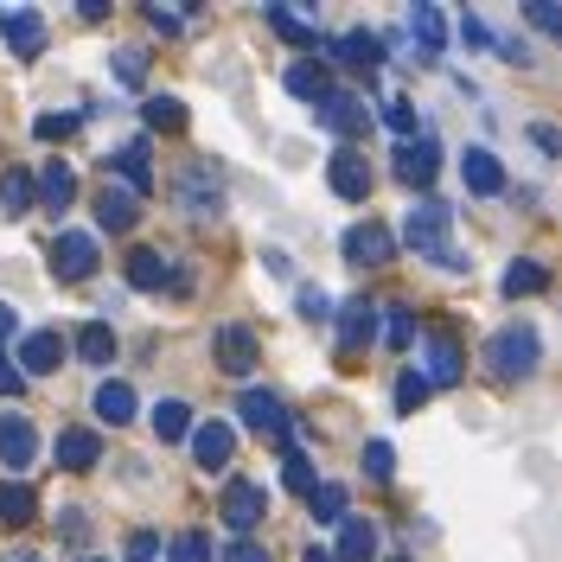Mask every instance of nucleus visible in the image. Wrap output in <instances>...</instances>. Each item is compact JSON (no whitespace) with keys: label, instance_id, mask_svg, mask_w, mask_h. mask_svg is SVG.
Wrapping results in <instances>:
<instances>
[{"label":"nucleus","instance_id":"obj_28","mask_svg":"<svg viewBox=\"0 0 562 562\" xmlns=\"http://www.w3.org/2000/svg\"><path fill=\"white\" fill-rule=\"evenodd\" d=\"M339 562H378V525L371 518H346L339 525Z\"/></svg>","mask_w":562,"mask_h":562},{"label":"nucleus","instance_id":"obj_4","mask_svg":"<svg viewBox=\"0 0 562 562\" xmlns=\"http://www.w3.org/2000/svg\"><path fill=\"white\" fill-rule=\"evenodd\" d=\"M217 512H224V525L231 530H256L262 525V512H269V486H256V480H224V492H217Z\"/></svg>","mask_w":562,"mask_h":562},{"label":"nucleus","instance_id":"obj_59","mask_svg":"<svg viewBox=\"0 0 562 562\" xmlns=\"http://www.w3.org/2000/svg\"><path fill=\"white\" fill-rule=\"evenodd\" d=\"M396 562H409V557H396Z\"/></svg>","mask_w":562,"mask_h":562},{"label":"nucleus","instance_id":"obj_5","mask_svg":"<svg viewBox=\"0 0 562 562\" xmlns=\"http://www.w3.org/2000/svg\"><path fill=\"white\" fill-rule=\"evenodd\" d=\"M390 256H396V231H390V224H371V217H364V224L346 231V262L351 269H384Z\"/></svg>","mask_w":562,"mask_h":562},{"label":"nucleus","instance_id":"obj_44","mask_svg":"<svg viewBox=\"0 0 562 562\" xmlns=\"http://www.w3.org/2000/svg\"><path fill=\"white\" fill-rule=\"evenodd\" d=\"M77 128H83V115H38V122H33L38 140H70Z\"/></svg>","mask_w":562,"mask_h":562},{"label":"nucleus","instance_id":"obj_8","mask_svg":"<svg viewBox=\"0 0 562 562\" xmlns=\"http://www.w3.org/2000/svg\"><path fill=\"white\" fill-rule=\"evenodd\" d=\"M0 38L13 45V58H38L45 52V13H33V7H0Z\"/></svg>","mask_w":562,"mask_h":562},{"label":"nucleus","instance_id":"obj_48","mask_svg":"<svg viewBox=\"0 0 562 562\" xmlns=\"http://www.w3.org/2000/svg\"><path fill=\"white\" fill-rule=\"evenodd\" d=\"M20 390H26V371H20V364L0 351V396H20Z\"/></svg>","mask_w":562,"mask_h":562},{"label":"nucleus","instance_id":"obj_53","mask_svg":"<svg viewBox=\"0 0 562 562\" xmlns=\"http://www.w3.org/2000/svg\"><path fill=\"white\" fill-rule=\"evenodd\" d=\"M115 77H122V83H140V58L135 52H115Z\"/></svg>","mask_w":562,"mask_h":562},{"label":"nucleus","instance_id":"obj_25","mask_svg":"<svg viewBox=\"0 0 562 562\" xmlns=\"http://www.w3.org/2000/svg\"><path fill=\"white\" fill-rule=\"evenodd\" d=\"M38 199V179L26 173V167H7L0 173V217H26Z\"/></svg>","mask_w":562,"mask_h":562},{"label":"nucleus","instance_id":"obj_7","mask_svg":"<svg viewBox=\"0 0 562 562\" xmlns=\"http://www.w3.org/2000/svg\"><path fill=\"white\" fill-rule=\"evenodd\" d=\"M390 173L403 179V186H416V192H428L435 173H441V147H435V140H403L396 160H390Z\"/></svg>","mask_w":562,"mask_h":562},{"label":"nucleus","instance_id":"obj_37","mask_svg":"<svg viewBox=\"0 0 562 562\" xmlns=\"http://www.w3.org/2000/svg\"><path fill=\"white\" fill-rule=\"evenodd\" d=\"M269 26H276L288 45H314V20H301V13H288V7H269Z\"/></svg>","mask_w":562,"mask_h":562},{"label":"nucleus","instance_id":"obj_55","mask_svg":"<svg viewBox=\"0 0 562 562\" xmlns=\"http://www.w3.org/2000/svg\"><path fill=\"white\" fill-rule=\"evenodd\" d=\"M13 326H20V314H13V307H7V301H0V339H7V333H13Z\"/></svg>","mask_w":562,"mask_h":562},{"label":"nucleus","instance_id":"obj_40","mask_svg":"<svg viewBox=\"0 0 562 562\" xmlns=\"http://www.w3.org/2000/svg\"><path fill=\"white\" fill-rule=\"evenodd\" d=\"M314 518L319 525H346V486H319L314 492Z\"/></svg>","mask_w":562,"mask_h":562},{"label":"nucleus","instance_id":"obj_46","mask_svg":"<svg viewBox=\"0 0 562 562\" xmlns=\"http://www.w3.org/2000/svg\"><path fill=\"white\" fill-rule=\"evenodd\" d=\"M384 122L409 140V135H416V103H409V97H403V103H384Z\"/></svg>","mask_w":562,"mask_h":562},{"label":"nucleus","instance_id":"obj_41","mask_svg":"<svg viewBox=\"0 0 562 562\" xmlns=\"http://www.w3.org/2000/svg\"><path fill=\"white\" fill-rule=\"evenodd\" d=\"M525 20L537 26V33H550L562 45V7H550V0H525Z\"/></svg>","mask_w":562,"mask_h":562},{"label":"nucleus","instance_id":"obj_56","mask_svg":"<svg viewBox=\"0 0 562 562\" xmlns=\"http://www.w3.org/2000/svg\"><path fill=\"white\" fill-rule=\"evenodd\" d=\"M0 562H38V550H13V557H0Z\"/></svg>","mask_w":562,"mask_h":562},{"label":"nucleus","instance_id":"obj_11","mask_svg":"<svg viewBox=\"0 0 562 562\" xmlns=\"http://www.w3.org/2000/svg\"><path fill=\"white\" fill-rule=\"evenodd\" d=\"M371 339H378V301L351 294L346 307H339V351H346V358H358Z\"/></svg>","mask_w":562,"mask_h":562},{"label":"nucleus","instance_id":"obj_38","mask_svg":"<svg viewBox=\"0 0 562 562\" xmlns=\"http://www.w3.org/2000/svg\"><path fill=\"white\" fill-rule=\"evenodd\" d=\"M167 557V543L154 537V530H128V543H122V562H160Z\"/></svg>","mask_w":562,"mask_h":562},{"label":"nucleus","instance_id":"obj_13","mask_svg":"<svg viewBox=\"0 0 562 562\" xmlns=\"http://www.w3.org/2000/svg\"><path fill=\"white\" fill-rule=\"evenodd\" d=\"M173 192L192 217H217V211H224V186H217V173H205V167H186V173L173 179Z\"/></svg>","mask_w":562,"mask_h":562},{"label":"nucleus","instance_id":"obj_23","mask_svg":"<svg viewBox=\"0 0 562 562\" xmlns=\"http://www.w3.org/2000/svg\"><path fill=\"white\" fill-rule=\"evenodd\" d=\"M409 33H416V52L428 58V65H435V58L448 52V20H441V13H435L428 0H422V7H409Z\"/></svg>","mask_w":562,"mask_h":562},{"label":"nucleus","instance_id":"obj_24","mask_svg":"<svg viewBox=\"0 0 562 562\" xmlns=\"http://www.w3.org/2000/svg\"><path fill=\"white\" fill-rule=\"evenodd\" d=\"M281 83H288V97H301V103H314V109L333 97V83H326V70L314 58H294V65L281 70Z\"/></svg>","mask_w":562,"mask_h":562},{"label":"nucleus","instance_id":"obj_32","mask_svg":"<svg viewBox=\"0 0 562 562\" xmlns=\"http://www.w3.org/2000/svg\"><path fill=\"white\" fill-rule=\"evenodd\" d=\"M70 346H77L83 364H109V358H115V333H109L103 319H90V326H77V339H70Z\"/></svg>","mask_w":562,"mask_h":562},{"label":"nucleus","instance_id":"obj_16","mask_svg":"<svg viewBox=\"0 0 562 562\" xmlns=\"http://www.w3.org/2000/svg\"><path fill=\"white\" fill-rule=\"evenodd\" d=\"M237 454V435H231V422H199L192 428V460L205 467V473H224Z\"/></svg>","mask_w":562,"mask_h":562},{"label":"nucleus","instance_id":"obj_47","mask_svg":"<svg viewBox=\"0 0 562 562\" xmlns=\"http://www.w3.org/2000/svg\"><path fill=\"white\" fill-rule=\"evenodd\" d=\"M301 319H333V301H326V294H319V288H301Z\"/></svg>","mask_w":562,"mask_h":562},{"label":"nucleus","instance_id":"obj_58","mask_svg":"<svg viewBox=\"0 0 562 562\" xmlns=\"http://www.w3.org/2000/svg\"><path fill=\"white\" fill-rule=\"evenodd\" d=\"M77 562H103V557H77Z\"/></svg>","mask_w":562,"mask_h":562},{"label":"nucleus","instance_id":"obj_9","mask_svg":"<svg viewBox=\"0 0 562 562\" xmlns=\"http://www.w3.org/2000/svg\"><path fill=\"white\" fill-rule=\"evenodd\" d=\"M90 269H97V237H90V231H65V237L52 244V276L83 281Z\"/></svg>","mask_w":562,"mask_h":562},{"label":"nucleus","instance_id":"obj_50","mask_svg":"<svg viewBox=\"0 0 562 562\" xmlns=\"http://www.w3.org/2000/svg\"><path fill=\"white\" fill-rule=\"evenodd\" d=\"M58 530H65V543H83V537H90V518H83V512L70 505L65 518H58Z\"/></svg>","mask_w":562,"mask_h":562},{"label":"nucleus","instance_id":"obj_52","mask_svg":"<svg viewBox=\"0 0 562 562\" xmlns=\"http://www.w3.org/2000/svg\"><path fill=\"white\" fill-rule=\"evenodd\" d=\"M224 562H269V550H262V543H249V537H244V543H231V557H224Z\"/></svg>","mask_w":562,"mask_h":562},{"label":"nucleus","instance_id":"obj_39","mask_svg":"<svg viewBox=\"0 0 562 562\" xmlns=\"http://www.w3.org/2000/svg\"><path fill=\"white\" fill-rule=\"evenodd\" d=\"M428 378H422V371H403V378H396V409H403V416H409V409H422V403H428Z\"/></svg>","mask_w":562,"mask_h":562},{"label":"nucleus","instance_id":"obj_26","mask_svg":"<svg viewBox=\"0 0 562 562\" xmlns=\"http://www.w3.org/2000/svg\"><path fill=\"white\" fill-rule=\"evenodd\" d=\"M70 199H77V173H70L65 160H52V167L38 173V205L58 217V211H70Z\"/></svg>","mask_w":562,"mask_h":562},{"label":"nucleus","instance_id":"obj_27","mask_svg":"<svg viewBox=\"0 0 562 562\" xmlns=\"http://www.w3.org/2000/svg\"><path fill=\"white\" fill-rule=\"evenodd\" d=\"M319 52H326V58H339V65H378V58H384V52H378V38L371 33H339V38H319Z\"/></svg>","mask_w":562,"mask_h":562},{"label":"nucleus","instance_id":"obj_57","mask_svg":"<svg viewBox=\"0 0 562 562\" xmlns=\"http://www.w3.org/2000/svg\"><path fill=\"white\" fill-rule=\"evenodd\" d=\"M301 562H339V557H326V550H307V557H301Z\"/></svg>","mask_w":562,"mask_h":562},{"label":"nucleus","instance_id":"obj_10","mask_svg":"<svg viewBox=\"0 0 562 562\" xmlns=\"http://www.w3.org/2000/svg\"><path fill=\"white\" fill-rule=\"evenodd\" d=\"M128 288H173V294H186V276L173 269L167 249H128Z\"/></svg>","mask_w":562,"mask_h":562},{"label":"nucleus","instance_id":"obj_42","mask_svg":"<svg viewBox=\"0 0 562 562\" xmlns=\"http://www.w3.org/2000/svg\"><path fill=\"white\" fill-rule=\"evenodd\" d=\"M409 339H416V319H409V307H390L384 346H390V351H409Z\"/></svg>","mask_w":562,"mask_h":562},{"label":"nucleus","instance_id":"obj_12","mask_svg":"<svg viewBox=\"0 0 562 562\" xmlns=\"http://www.w3.org/2000/svg\"><path fill=\"white\" fill-rule=\"evenodd\" d=\"M217 371H224V378H249V371H256V333H249L244 319L217 326Z\"/></svg>","mask_w":562,"mask_h":562},{"label":"nucleus","instance_id":"obj_31","mask_svg":"<svg viewBox=\"0 0 562 562\" xmlns=\"http://www.w3.org/2000/svg\"><path fill=\"white\" fill-rule=\"evenodd\" d=\"M154 435H160V441H192V409H186L179 396H160V403H154Z\"/></svg>","mask_w":562,"mask_h":562},{"label":"nucleus","instance_id":"obj_20","mask_svg":"<svg viewBox=\"0 0 562 562\" xmlns=\"http://www.w3.org/2000/svg\"><path fill=\"white\" fill-rule=\"evenodd\" d=\"M52 454H58V467H70V473H90V467L103 460V435H97V428H65Z\"/></svg>","mask_w":562,"mask_h":562},{"label":"nucleus","instance_id":"obj_35","mask_svg":"<svg viewBox=\"0 0 562 562\" xmlns=\"http://www.w3.org/2000/svg\"><path fill=\"white\" fill-rule=\"evenodd\" d=\"M281 480H288V492H319V486H326V480L314 473V460L301 454V448H288V454H281Z\"/></svg>","mask_w":562,"mask_h":562},{"label":"nucleus","instance_id":"obj_36","mask_svg":"<svg viewBox=\"0 0 562 562\" xmlns=\"http://www.w3.org/2000/svg\"><path fill=\"white\" fill-rule=\"evenodd\" d=\"M167 557L173 562H217V543H211L205 530H179L173 543H167Z\"/></svg>","mask_w":562,"mask_h":562},{"label":"nucleus","instance_id":"obj_14","mask_svg":"<svg viewBox=\"0 0 562 562\" xmlns=\"http://www.w3.org/2000/svg\"><path fill=\"white\" fill-rule=\"evenodd\" d=\"M38 460V428L26 416H0V467L7 473H26Z\"/></svg>","mask_w":562,"mask_h":562},{"label":"nucleus","instance_id":"obj_18","mask_svg":"<svg viewBox=\"0 0 562 562\" xmlns=\"http://www.w3.org/2000/svg\"><path fill=\"white\" fill-rule=\"evenodd\" d=\"M13 358H20V371H26V378H52V371L65 364V339H58V333H26Z\"/></svg>","mask_w":562,"mask_h":562},{"label":"nucleus","instance_id":"obj_51","mask_svg":"<svg viewBox=\"0 0 562 562\" xmlns=\"http://www.w3.org/2000/svg\"><path fill=\"white\" fill-rule=\"evenodd\" d=\"M530 140H537L543 154H562V135H557V128H550V122H530Z\"/></svg>","mask_w":562,"mask_h":562},{"label":"nucleus","instance_id":"obj_22","mask_svg":"<svg viewBox=\"0 0 562 562\" xmlns=\"http://www.w3.org/2000/svg\"><path fill=\"white\" fill-rule=\"evenodd\" d=\"M90 409H97V422H109V428H122V422H135V390L122 384V378H109V384H97V396H90Z\"/></svg>","mask_w":562,"mask_h":562},{"label":"nucleus","instance_id":"obj_29","mask_svg":"<svg viewBox=\"0 0 562 562\" xmlns=\"http://www.w3.org/2000/svg\"><path fill=\"white\" fill-rule=\"evenodd\" d=\"M109 160H115V173L128 179V192H154V167H147V147H140V140H128V147H115V154H109Z\"/></svg>","mask_w":562,"mask_h":562},{"label":"nucleus","instance_id":"obj_19","mask_svg":"<svg viewBox=\"0 0 562 562\" xmlns=\"http://www.w3.org/2000/svg\"><path fill=\"white\" fill-rule=\"evenodd\" d=\"M422 378H428L435 390L460 384V351H454L448 333H428V346H422Z\"/></svg>","mask_w":562,"mask_h":562},{"label":"nucleus","instance_id":"obj_30","mask_svg":"<svg viewBox=\"0 0 562 562\" xmlns=\"http://www.w3.org/2000/svg\"><path fill=\"white\" fill-rule=\"evenodd\" d=\"M140 122H147L154 135H186V103H179V97H147V103H140Z\"/></svg>","mask_w":562,"mask_h":562},{"label":"nucleus","instance_id":"obj_6","mask_svg":"<svg viewBox=\"0 0 562 562\" xmlns=\"http://www.w3.org/2000/svg\"><path fill=\"white\" fill-rule=\"evenodd\" d=\"M319 122H326V128H333L339 140H351V147H358L364 135H371V109L358 103L351 90H333V97L319 103Z\"/></svg>","mask_w":562,"mask_h":562},{"label":"nucleus","instance_id":"obj_49","mask_svg":"<svg viewBox=\"0 0 562 562\" xmlns=\"http://www.w3.org/2000/svg\"><path fill=\"white\" fill-rule=\"evenodd\" d=\"M498 58H505V65H518V70H530V45L505 33V38H498Z\"/></svg>","mask_w":562,"mask_h":562},{"label":"nucleus","instance_id":"obj_34","mask_svg":"<svg viewBox=\"0 0 562 562\" xmlns=\"http://www.w3.org/2000/svg\"><path fill=\"white\" fill-rule=\"evenodd\" d=\"M33 512H38L33 486H20V480L0 486V525H33Z\"/></svg>","mask_w":562,"mask_h":562},{"label":"nucleus","instance_id":"obj_1","mask_svg":"<svg viewBox=\"0 0 562 562\" xmlns=\"http://www.w3.org/2000/svg\"><path fill=\"white\" fill-rule=\"evenodd\" d=\"M403 244H409V256H428L435 269H460V276H467V256L454 249V211L441 205V199L409 205V217H403Z\"/></svg>","mask_w":562,"mask_h":562},{"label":"nucleus","instance_id":"obj_45","mask_svg":"<svg viewBox=\"0 0 562 562\" xmlns=\"http://www.w3.org/2000/svg\"><path fill=\"white\" fill-rule=\"evenodd\" d=\"M364 473L384 486L390 473H396V448H390V441H371V448H364Z\"/></svg>","mask_w":562,"mask_h":562},{"label":"nucleus","instance_id":"obj_43","mask_svg":"<svg viewBox=\"0 0 562 562\" xmlns=\"http://www.w3.org/2000/svg\"><path fill=\"white\" fill-rule=\"evenodd\" d=\"M460 38H467L473 52H498V33H492L480 13H460Z\"/></svg>","mask_w":562,"mask_h":562},{"label":"nucleus","instance_id":"obj_15","mask_svg":"<svg viewBox=\"0 0 562 562\" xmlns=\"http://www.w3.org/2000/svg\"><path fill=\"white\" fill-rule=\"evenodd\" d=\"M326 186H333L346 205H364V199H371V167H364V154H358V147L333 154V167H326Z\"/></svg>","mask_w":562,"mask_h":562},{"label":"nucleus","instance_id":"obj_21","mask_svg":"<svg viewBox=\"0 0 562 562\" xmlns=\"http://www.w3.org/2000/svg\"><path fill=\"white\" fill-rule=\"evenodd\" d=\"M135 217H140L135 192H128V186H103V199H97V224H103L109 237H128Z\"/></svg>","mask_w":562,"mask_h":562},{"label":"nucleus","instance_id":"obj_54","mask_svg":"<svg viewBox=\"0 0 562 562\" xmlns=\"http://www.w3.org/2000/svg\"><path fill=\"white\" fill-rule=\"evenodd\" d=\"M147 26H154V33H179V13H167V7H147Z\"/></svg>","mask_w":562,"mask_h":562},{"label":"nucleus","instance_id":"obj_17","mask_svg":"<svg viewBox=\"0 0 562 562\" xmlns=\"http://www.w3.org/2000/svg\"><path fill=\"white\" fill-rule=\"evenodd\" d=\"M460 179H467L473 199H498V192H505V167H498L492 147H467V154H460Z\"/></svg>","mask_w":562,"mask_h":562},{"label":"nucleus","instance_id":"obj_2","mask_svg":"<svg viewBox=\"0 0 562 562\" xmlns=\"http://www.w3.org/2000/svg\"><path fill=\"white\" fill-rule=\"evenodd\" d=\"M486 358H492V371H498L505 384H525L530 371H537V358H543V346H537V333L518 319V326H498V333L486 339Z\"/></svg>","mask_w":562,"mask_h":562},{"label":"nucleus","instance_id":"obj_33","mask_svg":"<svg viewBox=\"0 0 562 562\" xmlns=\"http://www.w3.org/2000/svg\"><path fill=\"white\" fill-rule=\"evenodd\" d=\"M498 288H505L512 301H525V294H543V288H550V269H543V262H512Z\"/></svg>","mask_w":562,"mask_h":562},{"label":"nucleus","instance_id":"obj_3","mask_svg":"<svg viewBox=\"0 0 562 562\" xmlns=\"http://www.w3.org/2000/svg\"><path fill=\"white\" fill-rule=\"evenodd\" d=\"M237 416H244L249 435H262V441H276V448H294V422H288V409H281V396L244 390V396H237Z\"/></svg>","mask_w":562,"mask_h":562}]
</instances>
